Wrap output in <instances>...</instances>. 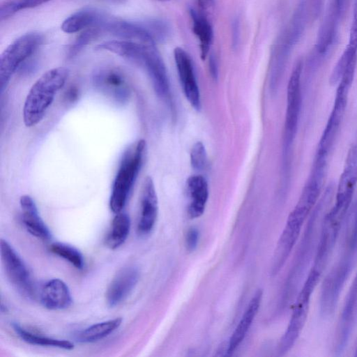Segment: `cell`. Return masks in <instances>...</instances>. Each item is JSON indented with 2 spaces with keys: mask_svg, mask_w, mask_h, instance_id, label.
Masks as SVG:
<instances>
[{
  "mask_svg": "<svg viewBox=\"0 0 357 357\" xmlns=\"http://www.w3.org/2000/svg\"><path fill=\"white\" fill-rule=\"evenodd\" d=\"M146 69L156 93L161 98H169V83L165 63L155 45L146 50L141 64Z\"/></svg>",
  "mask_w": 357,
  "mask_h": 357,
  "instance_id": "cell-13",
  "label": "cell"
},
{
  "mask_svg": "<svg viewBox=\"0 0 357 357\" xmlns=\"http://www.w3.org/2000/svg\"><path fill=\"white\" fill-rule=\"evenodd\" d=\"M322 271L312 267L296 297L288 326L280 340V354L288 352L296 342L307 320L312 294L319 282Z\"/></svg>",
  "mask_w": 357,
  "mask_h": 357,
  "instance_id": "cell-4",
  "label": "cell"
},
{
  "mask_svg": "<svg viewBox=\"0 0 357 357\" xmlns=\"http://www.w3.org/2000/svg\"><path fill=\"white\" fill-rule=\"evenodd\" d=\"M43 36L38 33H26L13 42L1 54L0 59L1 91L7 87L18 67L40 45Z\"/></svg>",
  "mask_w": 357,
  "mask_h": 357,
  "instance_id": "cell-6",
  "label": "cell"
},
{
  "mask_svg": "<svg viewBox=\"0 0 357 357\" xmlns=\"http://www.w3.org/2000/svg\"><path fill=\"white\" fill-rule=\"evenodd\" d=\"M239 39V22L237 20L232 24V43L234 46H236Z\"/></svg>",
  "mask_w": 357,
  "mask_h": 357,
  "instance_id": "cell-37",
  "label": "cell"
},
{
  "mask_svg": "<svg viewBox=\"0 0 357 357\" xmlns=\"http://www.w3.org/2000/svg\"><path fill=\"white\" fill-rule=\"evenodd\" d=\"M100 29L126 40L142 43H153L155 40L141 24L118 20L106 19Z\"/></svg>",
  "mask_w": 357,
  "mask_h": 357,
  "instance_id": "cell-16",
  "label": "cell"
},
{
  "mask_svg": "<svg viewBox=\"0 0 357 357\" xmlns=\"http://www.w3.org/2000/svg\"><path fill=\"white\" fill-rule=\"evenodd\" d=\"M99 34L98 27L89 28L82 32L74 41L69 50V56L73 57L84 48L91 41Z\"/></svg>",
  "mask_w": 357,
  "mask_h": 357,
  "instance_id": "cell-29",
  "label": "cell"
},
{
  "mask_svg": "<svg viewBox=\"0 0 357 357\" xmlns=\"http://www.w3.org/2000/svg\"><path fill=\"white\" fill-rule=\"evenodd\" d=\"M310 17L307 2L303 0L296 8L289 24L280 35L275 45L272 61V82L277 84L289 57L300 40Z\"/></svg>",
  "mask_w": 357,
  "mask_h": 357,
  "instance_id": "cell-3",
  "label": "cell"
},
{
  "mask_svg": "<svg viewBox=\"0 0 357 357\" xmlns=\"http://www.w3.org/2000/svg\"><path fill=\"white\" fill-rule=\"evenodd\" d=\"M158 213V202L154 183L151 177L144 178L141 195V213L137 224L139 235L149 234L153 229Z\"/></svg>",
  "mask_w": 357,
  "mask_h": 357,
  "instance_id": "cell-11",
  "label": "cell"
},
{
  "mask_svg": "<svg viewBox=\"0 0 357 357\" xmlns=\"http://www.w3.org/2000/svg\"><path fill=\"white\" fill-rule=\"evenodd\" d=\"M160 1H166V0H160Z\"/></svg>",
  "mask_w": 357,
  "mask_h": 357,
  "instance_id": "cell-40",
  "label": "cell"
},
{
  "mask_svg": "<svg viewBox=\"0 0 357 357\" xmlns=\"http://www.w3.org/2000/svg\"><path fill=\"white\" fill-rule=\"evenodd\" d=\"M200 12L206 14V12L212 9L215 6L214 0H197Z\"/></svg>",
  "mask_w": 357,
  "mask_h": 357,
  "instance_id": "cell-35",
  "label": "cell"
},
{
  "mask_svg": "<svg viewBox=\"0 0 357 357\" xmlns=\"http://www.w3.org/2000/svg\"><path fill=\"white\" fill-rule=\"evenodd\" d=\"M174 57L176 69L185 98L196 110L201 108L199 86L190 55L181 47H176Z\"/></svg>",
  "mask_w": 357,
  "mask_h": 357,
  "instance_id": "cell-9",
  "label": "cell"
},
{
  "mask_svg": "<svg viewBox=\"0 0 357 357\" xmlns=\"http://www.w3.org/2000/svg\"><path fill=\"white\" fill-rule=\"evenodd\" d=\"M354 76L344 75L338 82L332 110L321 136L315 155L328 158L337 137L347 108Z\"/></svg>",
  "mask_w": 357,
  "mask_h": 357,
  "instance_id": "cell-5",
  "label": "cell"
},
{
  "mask_svg": "<svg viewBox=\"0 0 357 357\" xmlns=\"http://www.w3.org/2000/svg\"><path fill=\"white\" fill-rule=\"evenodd\" d=\"M12 327L21 340L32 345L54 347L65 350H72L75 347L74 344L69 340L50 337L33 333L16 322L12 323Z\"/></svg>",
  "mask_w": 357,
  "mask_h": 357,
  "instance_id": "cell-23",
  "label": "cell"
},
{
  "mask_svg": "<svg viewBox=\"0 0 357 357\" xmlns=\"http://www.w3.org/2000/svg\"><path fill=\"white\" fill-rule=\"evenodd\" d=\"M69 75L64 67L54 68L41 75L30 89L23 106L25 126H36L44 118L55 96L66 84Z\"/></svg>",
  "mask_w": 357,
  "mask_h": 357,
  "instance_id": "cell-1",
  "label": "cell"
},
{
  "mask_svg": "<svg viewBox=\"0 0 357 357\" xmlns=\"http://www.w3.org/2000/svg\"><path fill=\"white\" fill-rule=\"evenodd\" d=\"M302 70L303 61L298 60L292 69L287 84L283 142L284 155H288L297 132L302 104Z\"/></svg>",
  "mask_w": 357,
  "mask_h": 357,
  "instance_id": "cell-7",
  "label": "cell"
},
{
  "mask_svg": "<svg viewBox=\"0 0 357 357\" xmlns=\"http://www.w3.org/2000/svg\"><path fill=\"white\" fill-rule=\"evenodd\" d=\"M51 0H9L4 2L0 8L1 20L7 19L16 13L32 8L45 3Z\"/></svg>",
  "mask_w": 357,
  "mask_h": 357,
  "instance_id": "cell-27",
  "label": "cell"
},
{
  "mask_svg": "<svg viewBox=\"0 0 357 357\" xmlns=\"http://www.w3.org/2000/svg\"><path fill=\"white\" fill-rule=\"evenodd\" d=\"M110 3H123L126 0H102Z\"/></svg>",
  "mask_w": 357,
  "mask_h": 357,
  "instance_id": "cell-38",
  "label": "cell"
},
{
  "mask_svg": "<svg viewBox=\"0 0 357 357\" xmlns=\"http://www.w3.org/2000/svg\"><path fill=\"white\" fill-rule=\"evenodd\" d=\"M324 0H308L310 18L316 19L321 13Z\"/></svg>",
  "mask_w": 357,
  "mask_h": 357,
  "instance_id": "cell-34",
  "label": "cell"
},
{
  "mask_svg": "<svg viewBox=\"0 0 357 357\" xmlns=\"http://www.w3.org/2000/svg\"><path fill=\"white\" fill-rule=\"evenodd\" d=\"M357 319V272L342 307L337 333L336 351L340 353L347 345Z\"/></svg>",
  "mask_w": 357,
  "mask_h": 357,
  "instance_id": "cell-12",
  "label": "cell"
},
{
  "mask_svg": "<svg viewBox=\"0 0 357 357\" xmlns=\"http://www.w3.org/2000/svg\"><path fill=\"white\" fill-rule=\"evenodd\" d=\"M186 184L190 199L188 215L190 218H199L204 213L208 200L207 181L202 175H192L188 177Z\"/></svg>",
  "mask_w": 357,
  "mask_h": 357,
  "instance_id": "cell-19",
  "label": "cell"
},
{
  "mask_svg": "<svg viewBox=\"0 0 357 357\" xmlns=\"http://www.w3.org/2000/svg\"><path fill=\"white\" fill-rule=\"evenodd\" d=\"M20 205L22 211V221L26 230L35 237L43 241L52 238V234L42 219L37 206L33 198L24 195L20 197Z\"/></svg>",
  "mask_w": 357,
  "mask_h": 357,
  "instance_id": "cell-17",
  "label": "cell"
},
{
  "mask_svg": "<svg viewBox=\"0 0 357 357\" xmlns=\"http://www.w3.org/2000/svg\"><path fill=\"white\" fill-rule=\"evenodd\" d=\"M146 141L139 139L123 153L112 183L109 208L114 213L123 211L128 202L137 175L142 167L146 151Z\"/></svg>",
  "mask_w": 357,
  "mask_h": 357,
  "instance_id": "cell-2",
  "label": "cell"
},
{
  "mask_svg": "<svg viewBox=\"0 0 357 357\" xmlns=\"http://www.w3.org/2000/svg\"><path fill=\"white\" fill-rule=\"evenodd\" d=\"M190 14L192 21V31L199 42L201 59L205 60L213 38V27L206 14L192 8L190 10Z\"/></svg>",
  "mask_w": 357,
  "mask_h": 357,
  "instance_id": "cell-22",
  "label": "cell"
},
{
  "mask_svg": "<svg viewBox=\"0 0 357 357\" xmlns=\"http://www.w3.org/2000/svg\"><path fill=\"white\" fill-rule=\"evenodd\" d=\"M139 278L137 268L128 266L121 268L107 289L105 300L107 305L114 307L124 301L136 287Z\"/></svg>",
  "mask_w": 357,
  "mask_h": 357,
  "instance_id": "cell-10",
  "label": "cell"
},
{
  "mask_svg": "<svg viewBox=\"0 0 357 357\" xmlns=\"http://www.w3.org/2000/svg\"><path fill=\"white\" fill-rule=\"evenodd\" d=\"M1 256L10 282L22 294L33 297L35 288L29 271L17 251L4 239L1 241Z\"/></svg>",
  "mask_w": 357,
  "mask_h": 357,
  "instance_id": "cell-8",
  "label": "cell"
},
{
  "mask_svg": "<svg viewBox=\"0 0 357 357\" xmlns=\"http://www.w3.org/2000/svg\"><path fill=\"white\" fill-rule=\"evenodd\" d=\"M50 250L54 255L68 261L77 269L84 266V259L81 252L75 247L61 242H54L50 246Z\"/></svg>",
  "mask_w": 357,
  "mask_h": 357,
  "instance_id": "cell-26",
  "label": "cell"
},
{
  "mask_svg": "<svg viewBox=\"0 0 357 357\" xmlns=\"http://www.w3.org/2000/svg\"><path fill=\"white\" fill-rule=\"evenodd\" d=\"M106 19V16L98 10L84 8L67 17L61 29L65 33H73L86 28H100Z\"/></svg>",
  "mask_w": 357,
  "mask_h": 357,
  "instance_id": "cell-20",
  "label": "cell"
},
{
  "mask_svg": "<svg viewBox=\"0 0 357 357\" xmlns=\"http://www.w3.org/2000/svg\"><path fill=\"white\" fill-rule=\"evenodd\" d=\"M208 66L211 76L216 79L218 75V65L215 56L212 54L209 57Z\"/></svg>",
  "mask_w": 357,
  "mask_h": 357,
  "instance_id": "cell-36",
  "label": "cell"
},
{
  "mask_svg": "<svg viewBox=\"0 0 357 357\" xmlns=\"http://www.w3.org/2000/svg\"><path fill=\"white\" fill-rule=\"evenodd\" d=\"M199 239V231L197 228H190L185 236V246L188 250L196 249Z\"/></svg>",
  "mask_w": 357,
  "mask_h": 357,
  "instance_id": "cell-32",
  "label": "cell"
},
{
  "mask_svg": "<svg viewBox=\"0 0 357 357\" xmlns=\"http://www.w3.org/2000/svg\"><path fill=\"white\" fill-rule=\"evenodd\" d=\"M356 59L357 49L347 45L331 72L330 83L332 85L338 84L348 66Z\"/></svg>",
  "mask_w": 357,
  "mask_h": 357,
  "instance_id": "cell-28",
  "label": "cell"
},
{
  "mask_svg": "<svg viewBox=\"0 0 357 357\" xmlns=\"http://www.w3.org/2000/svg\"><path fill=\"white\" fill-rule=\"evenodd\" d=\"M122 318L116 317L94 324L77 335V340L81 343H93L100 341L113 333L122 324Z\"/></svg>",
  "mask_w": 357,
  "mask_h": 357,
  "instance_id": "cell-24",
  "label": "cell"
},
{
  "mask_svg": "<svg viewBox=\"0 0 357 357\" xmlns=\"http://www.w3.org/2000/svg\"><path fill=\"white\" fill-rule=\"evenodd\" d=\"M142 24L149 31L155 40H162L165 38L167 34L168 27L162 21L152 20L145 22L144 23H142Z\"/></svg>",
  "mask_w": 357,
  "mask_h": 357,
  "instance_id": "cell-31",
  "label": "cell"
},
{
  "mask_svg": "<svg viewBox=\"0 0 357 357\" xmlns=\"http://www.w3.org/2000/svg\"><path fill=\"white\" fill-rule=\"evenodd\" d=\"M347 45L357 49V0L356 1Z\"/></svg>",
  "mask_w": 357,
  "mask_h": 357,
  "instance_id": "cell-33",
  "label": "cell"
},
{
  "mask_svg": "<svg viewBox=\"0 0 357 357\" xmlns=\"http://www.w3.org/2000/svg\"><path fill=\"white\" fill-rule=\"evenodd\" d=\"M206 151L202 142H197L190 152V164L196 170H202L206 165Z\"/></svg>",
  "mask_w": 357,
  "mask_h": 357,
  "instance_id": "cell-30",
  "label": "cell"
},
{
  "mask_svg": "<svg viewBox=\"0 0 357 357\" xmlns=\"http://www.w3.org/2000/svg\"><path fill=\"white\" fill-rule=\"evenodd\" d=\"M262 296L263 292L261 289H259L255 293L250 299L243 314L229 340L227 349V354H232L243 341L256 315L257 314L261 303Z\"/></svg>",
  "mask_w": 357,
  "mask_h": 357,
  "instance_id": "cell-18",
  "label": "cell"
},
{
  "mask_svg": "<svg viewBox=\"0 0 357 357\" xmlns=\"http://www.w3.org/2000/svg\"><path fill=\"white\" fill-rule=\"evenodd\" d=\"M130 225V219L127 213L121 211L115 214L105 240L106 246L111 250L121 246L129 235Z\"/></svg>",
  "mask_w": 357,
  "mask_h": 357,
  "instance_id": "cell-25",
  "label": "cell"
},
{
  "mask_svg": "<svg viewBox=\"0 0 357 357\" xmlns=\"http://www.w3.org/2000/svg\"><path fill=\"white\" fill-rule=\"evenodd\" d=\"M357 184V136L349 149L335 193V200L351 202Z\"/></svg>",
  "mask_w": 357,
  "mask_h": 357,
  "instance_id": "cell-14",
  "label": "cell"
},
{
  "mask_svg": "<svg viewBox=\"0 0 357 357\" xmlns=\"http://www.w3.org/2000/svg\"><path fill=\"white\" fill-rule=\"evenodd\" d=\"M153 43H142L130 40H109L97 46L98 50L111 52L135 63H141L144 54Z\"/></svg>",
  "mask_w": 357,
  "mask_h": 357,
  "instance_id": "cell-21",
  "label": "cell"
},
{
  "mask_svg": "<svg viewBox=\"0 0 357 357\" xmlns=\"http://www.w3.org/2000/svg\"><path fill=\"white\" fill-rule=\"evenodd\" d=\"M40 300L43 307L50 310L66 309L73 303L68 286L59 278L50 280L43 285Z\"/></svg>",
  "mask_w": 357,
  "mask_h": 357,
  "instance_id": "cell-15",
  "label": "cell"
},
{
  "mask_svg": "<svg viewBox=\"0 0 357 357\" xmlns=\"http://www.w3.org/2000/svg\"><path fill=\"white\" fill-rule=\"evenodd\" d=\"M356 356H357V346H356Z\"/></svg>",
  "mask_w": 357,
  "mask_h": 357,
  "instance_id": "cell-39",
  "label": "cell"
}]
</instances>
